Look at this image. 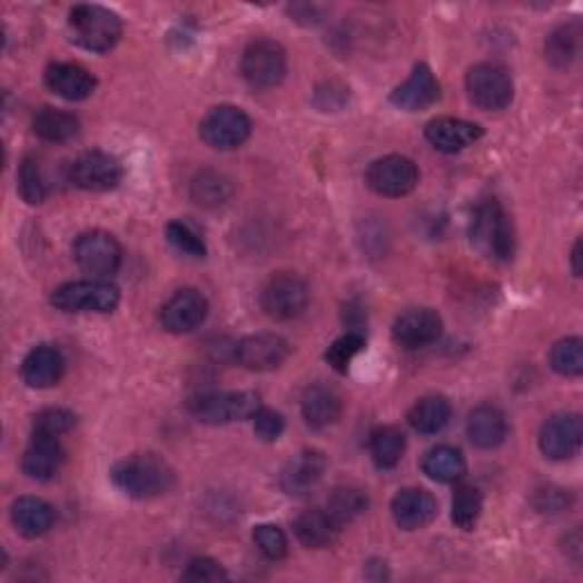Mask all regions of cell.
<instances>
[{
	"instance_id": "cell-21",
	"label": "cell",
	"mask_w": 583,
	"mask_h": 583,
	"mask_svg": "<svg viewBox=\"0 0 583 583\" xmlns=\"http://www.w3.org/2000/svg\"><path fill=\"white\" fill-rule=\"evenodd\" d=\"M65 447L60 445V437L34 435L21 458V470L32 481H51L65 465Z\"/></svg>"
},
{
	"instance_id": "cell-17",
	"label": "cell",
	"mask_w": 583,
	"mask_h": 583,
	"mask_svg": "<svg viewBox=\"0 0 583 583\" xmlns=\"http://www.w3.org/2000/svg\"><path fill=\"white\" fill-rule=\"evenodd\" d=\"M441 101V82L428 65H415L404 85L391 93V103L404 112H424Z\"/></svg>"
},
{
	"instance_id": "cell-42",
	"label": "cell",
	"mask_w": 583,
	"mask_h": 583,
	"mask_svg": "<svg viewBox=\"0 0 583 583\" xmlns=\"http://www.w3.org/2000/svg\"><path fill=\"white\" fill-rule=\"evenodd\" d=\"M182 581H189V583H217V581H224L228 579L224 565L215 559H208V556H201V559H191L180 576Z\"/></svg>"
},
{
	"instance_id": "cell-41",
	"label": "cell",
	"mask_w": 583,
	"mask_h": 583,
	"mask_svg": "<svg viewBox=\"0 0 583 583\" xmlns=\"http://www.w3.org/2000/svg\"><path fill=\"white\" fill-rule=\"evenodd\" d=\"M254 543L269 561H280L287 554V536L276 524H258L254 528Z\"/></svg>"
},
{
	"instance_id": "cell-25",
	"label": "cell",
	"mask_w": 583,
	"mask_h": 583,
	"mask_svg": "<svg viewBox=\"0 0 583 583\" xmlns=\"http://www.w3.org/2000/svg\"><path fill=\"white\" fill-rule=\"evenodd\" d=\"M467 435L478 449H497L508 437V419L497 406H478L467 417Z\"/></svg>"
},
{
	"instance_id": "cell-35",
	"label": "cell",
	"mask_w": 583,
	"mask_h": 583,
	"mask_svg": "<svg viewBox=\"0 0 583 583\" xmlns=\"http://www.w3.org/2000/svg\"><path fill=\"white\" fill-rule=\"evenodd\" d=\"M333 520L345 528V524L354 522L367 508V495L358 488H335L324 506Z\"/></svg>"
},
{
	"instance_id": "cell-45",
	"label": "cell",
	"mask_w": 583,
	"mask_h": 583,
	"mask_svg": "<svg viewBox=\"0 0 583 583\" xmlns=\"http://www.w3.org/2000/svg\"><path fill=\"white\" fill-rule=\"evenodd\" d=\"M570 260H572V274H574V276H581V265H579V260H581V239L574 241Z\"/></svg>"
},
{
	"instance_id": "cell-22",
	"label": "cell",
	"mask_w": 583,
	"mask_h": 583,
	"mask_svg": "<svg viewBox=\"0 0 583 583\" xmlns=\"http://www.w3.org/2000/svg\"><path fill=\"white\" fill-rule=\"evenodd\" d=\"M326 458L317 449H306L292 458L280 472V488L287 495H306L324 478Z\"/></svg>"
},
{
	"instance_id": "cell-33",
	"label": "cell",
	"mask_w": 583,
	"mask_h": 583,
	"mask_svg": "<svg viewBox=\"0 0 583 583\" xmlns=\"http://www.w3.org/2000/svg\"><path fill=\"white\" fill-rule=\"evenodd\" d=\"M581 51V26L576 21L559 26L545 41V56L556 69L570 67Z\"/></svg>"
},
{
	"instance_id": "cell-29",
	"label": "cell",
	"mask_w": 583,
	"mask_h": 583,
	"mask_svg": "<svg viewBox=\"0 0 583 583\" xmlns=\"http://www.w3.org/2000/svg\"><path fill=\"white\" fill-rule=\"evenodd\" d=\"M452 422V404L447 397L441 395H428L422 397L411 411H408V424L422 433V435H435L447 428Z\"/></svg>"
},
{
	"instance_id": "cell-28",
	"label": "cell",
	"mask_w": 583,
	"mask_h": 583,
	"mask_svg": "<svg viewBox=\"0 0 583 583\" xmlns=\"http://www.w3.org/2000/svg\"><path fill=\"white\" fill-rule=\"evenodd\" d=\"M32 132L48 144L71 141L80 132V121L76 115L60 108H41L32 117Z\"/></svg>"
},
{
	"instance_id": "cell-38",
	"label": "cell",
	"mask_w": 583,
	"mask_h": 583,
	"mask_svg": "<svg viewBox=\"0 0 583 583\" xmlns=\"http://www.w3.org/2000/svg\"><path fill=\"white\" fill-rule=\"evenodd\" d=\"M365 349V335L358 330H349L345 335H339L335 343L328 347L326 352V363L339 372V374H347L352 360Z\"/></svg>"
},
{
	"instance_id": "cell-11",
	"label": "cell",
	"mask_w": 583,
	"mask_h": 583,
	"mask_svg": "<svg viewBox=\"0 0 583 583\" xmlns=\"http://www.w3.org/2000/svg\"><path fill=\"white\" fill-rule=\"evenodd\" d=\"M365 178L378 197L399 199L417 187L419 171L417 165L406 156H385L369 165Z\"/></svg>"
},
{
	"instance_id": "cell-23",
	"label": "cell",
	"mask_w": 583,
	"mask_h": 583,
	"mask_svg": "<svg viewBox=\"0 0 583 583\" xmlns=\"http://www.w3.org/2000/svg\"><path fill=\"white\" fill-rule=\"evenodd\" d=\"M393 517L404 531H419L437 517V502L424 488H404L393 500Z\"/></svg>"
},
{
	"instance_id": "cell-40",
	"label": "cell",
	"mask_w": 583,
	"mask_h": 583,
	"mask_svg": "<svg viewBox=\"0 0 583 583\" xmlns=\"http://www.w3.org/2000/svg\"><path fill=\"white\" fill-rule=\"evenodd\" d=\"M78 417L76 413L67 408H46L34 415L32 422V433L34 435H48V437H62L76 426Z\"/></svg>"
},
{
	"instance_id": "cell-10",
	"label": "cell",
	"mask_w": 583,
	"mask_h": 583,
	"mask_svg": "<svg viewBox=\"0 0 583 583\" xmlns=\"http://www.w3.org/2000/svg\"><path fill=\"white\" fill-rule=\"evenodd\" d=\"M73 260L85 274L103 280L121 267V247L115 235L106 230H89L76 239Z\"/></svg>"
},
{
	"instance_id": "cell-12",
	"label": "cell",
	"mask_w": 583,
	"mask_h": 583,
	"mask_svg": "<svg viewBox=\"0 0 583 583\" xmlns=\"http://www.w3.org/2000/svg\"><path fill=\"white\" fill-rule=\"evenodd\" d=\"M69 178L85 191H110L121 182L123 167L106 151H85L71 162Z\"/></svg>"
},
{
	"instance_id": "cell-37",
	"label": "cell",
	"mask_w": 583,
	"mask_h": 583,
	"mask_svg": "<svg viewBox=\"0 0 583 583\" xmlns=\"http://www.w3.org/2000/svg\"><path fill=\"white\" fill-rule=\"evenodd\" d=\"M19 194L26 204L37 206L43 204L48 197V185L41 171V165L37 158L26 156L21 167H19Z\"/></svg>"
},
{
	"instance_id": "cell-14",
	"label": "cell",
	"mask_w": 583,
	"mask_h": 583,
	"mask_svg": "<svg viewBox=\"0 0 583 583\" xmlns=\"http://www.w3.org/2000/svg\"><path fill=\"white\" fill-rule=\"evenodd\" d=\"M289 352L292 347L283 335L254 333V335H247L245 339H239V345L235 349V358L241 367L249 372H271V369H278L287 360Z\"/></svg>"
},
{
	"instance_id": "cell-4",
	"label": "cell",
	"mask_w": 583,
	"mask_h": 583,
	"mask_svg": "<svg viewBox=\"0 0 583 583\" xmlns=\"http://www.w3.org/2000/svg\"><path fill=\"white\" fill-rule=\"evenodd\" d=\"M256 393H204L191 397L187 411L191 417L208 426H226L233 422L254 419L260 408Z\"/></svg>"
},
{
	"instance_id": "cell-18",
	"label": "cell",
	"mask_w": 583,
	"mask_h": 583,
	"mask_svg": "<svg viewBox=\"0 0 583 583\" xmlns=\"http://www.w3.org/2000/svg\"><path fill=\"white\" fill-rule=\"evenodd\" d=\"M43 80H46L48 89H51L56 96H60V99L71 101V103L87 101L89 96L96 91V85H99V80H96V76L89 69H85L82 65H76V62L48 65Z\"/></svg>"
},
{
	"instance_id": "cell-30",
	"label": "cell",
	"mask_w": 583,
	"mask_h": 583,
	"mask_svg": "<svg viewBox=\"0 0 583 583\" xmlns=\"http://www.w3.org/2000/svg\"><path fill=\"white\" fill-rule=\"evenodd\" d=\"M422 470L431 481L437 483H456L465 476L467 463L461 449L452 447V445H441V447H433L424 461H422Z\"/></svg>"
},
{
	"instance_id": "cell-43",
	"label": "cell",
	"mask_w": 583,
	"mask_h": 583,
	"mask_svg": "<svg viewBox=\"0 0 583 583\" xmlns=\"http://www.w3.org/2000/svg\"><path fill=\"white\" fill-rule=\"evenodd\" d=\"M254 431H256V435L260 437V441L276 443L278 437L283 435V431H285V419H283V415L278 411L260 406L258 413L254 415Z\"/></svg>"
},
{
	"instance_id": "cell-44",
	"label": "cell",
	"mask_w": 583,
	"mask_h": 583,
	"mask_svg": "<svg viewBox=\"0 0 583 583\" xmlns=\"http://www.w3.org/2000/svg\"><path fill=\"white\" fill-rule=\"evenodd\" d=\"M572 504V495L561 488H545L536 497V508L541 513H563Z\"/></svg>"
},
{
	"instance_id": "cell-2",
	"label": "cell",
	"mask_w": 583,
	"mask_h": 583,
	"mask_svg": "<svg viewBox=\"0 0 583 583\" xmlns=\"http://www.w3.org/2000/svg\"><path fill=\"white\" fill-rule=\"evenodd\" d=\"M470 237L474 249L497 263H506L515 254L513 224L500 201L488 199L476 206L470 224Z\"/></svg>"
},
{
	"instance_id": "cell-24",
	"label": "cell",
	"mask_w": 583,
	"mask_h": 583,
	"mask_svg": "<svg viewBox=\"0 0 583 583\" xmlns=\"http://www.w3.org/2000/svg\"><path fill=\"white\" fill-rule=\"evenodd\" d=\"M10 515H12V524L17 526V531L23 538H30V541L46 536L58 520V513L51 504L41 497H30V495L19 497L12 504Z\"/></svg>"
},
{
	"instance_id": "cell-15",
	"label": "cell",
	"mask_w": 583,
	"mask_h": 583,
	"mask_svg": "<svg viewBox=\"0 0 583 583\" xmlns=\"http://www.w3.org/2000/svg\"><path fill=\"white\" fill-rule=\"evenodd\" d=\"M443 335V317L431 308H411L393 324L395 343L404 349H424Z\"/></svg>"
},
{
	"instance_id": "cell-31",
	"label": "cell",
	"mask_w": 583,
	"mask_h": 583,
	"mask_svg": "<svg viewBox=\"0 0 583 583\" xmlns=\"http://www.w3.org/2000/svg\"><path fill=\"white\" fill-rule=\"evenodd\" d=\"M191 201L201 208H219L233 197V182L215 169H204L191 180Z\"/></svg>"
},
{
	"instance_id": "cell-20",
	"label": "cell",
	"mask_w": 583,
	"mask_h": 583,
	"mask_svg": "<svg viewBox=\"0 0 583 583\" xmlns=\"http://www.w3.org/2000/svg\"><path fill=\"white\" fill-rule=\"evenodd\" d=\"M67 369V360L62 352L53 345H39L34 347L21 365V376L32 391H48L62 381Z\"/></svg>"
},
{
	"instance_id": "cell-7",
	"label": "cell",
	"mask_w": 583,
	"mask_h": 583,
	"mask_svg": "<svg viewBox=\"0 0 583 583\" xmlns=\"http://www.w3.org/2000/svg\"><path fill=\"white\" fill-rule=\"evenodd\" d=\"M287 53L274 39H254L241 56V76L254 89H274L285 80Z\"/></svg>"
},
{
	"instance_id": "cell-8",
	"label": "cell",
	"mask_w": 583,
	"mask_h": 583,
	"mask_svg": "<svg viewBox=\"0 0 583 583\" xmlns=\"http://www.w3.org/2000/svg\"><path fill=\"white\" fill-rule=\"evenodd\" d=\"M251 119L245 110L235 106H219L204 117L199 135L210 149L233 151L251 137Z\"/></svg>"
},
{
	"instance_id": "cell-36",
	"label": "cell",
	"mask_w": 583,
	"mask_h": 583,
	"mask_svg": "<svg viewBox=\"0 0 583 583\" xmlns=\"http://www.w3.org/2000/svg\"><path fill=\"white\" fill-rule=\"evenodd\" d=\"M552 369L561 376L576 378L583 374V343L581 337H565L559 339L550 354Z\"/></svg>"
},
{
	"instance_id": "cell-19",
	"label": "cell",
	"mask_w": 583,
	"mask_h": 583,
	"mask_svg": "<svg viewBox=\"0 0 583 583\" xmlns=\"http://www.w3.org/2000/svg\"><path fill=\"white\" fill-rule=\"evenodd\" d=\"M481 137L483 128L478 123L456 117H437L426 123V139L443 154H461Z\"/></svg>"
},
{
	"instance_id": "cell-16",
	"label": "cell",
	"mask_w": 583,
	"mask_h": 583,
	"mask_svg": "<svg viewBox=\"0 0 583 583\" xmlns=\"http://www.w3.org/2000/svg\"><path fill=\"white\" fill-rule=\"evenodd\" d=\"M208 310H210L208 299L201 295V292L194 287H185L178 289L176 295L162 306L160 322L169 333L182 335L199 328L206 322Z\"/></svg>"
},
{
	"instance_id": "cell-26",
	"label": "cell",
	"mask_w": 583,
	"mask_h": 583,
	"mask_svg": "<svg viewBox=\"0 0 583 583\" xmlns=\"http://www.w3.org/2000/svg\"><path fill=\"white\" fill-rule=\"evenodd\" d=\"M339 531H343V526H339L333 520V515L326 508L304 511L295 520V536L308 550H326V547H330L337 541Z\"/></svg>"
},
{
	"instance_id": "cell-3",
	"label": "cell",
	"mask_w": 583,
	"mask_h": 583,
	"mask_svg": "<svg viewBox=\"0 0 583 583\" xmlns=\"http://www.w3.org/2000/svg\"><path fill=\"white\" fill-rule=\"evenodd\" d=\"M69 37L89 53H108L119 43L123 26L117 12L103 6H76L69 12Z\"/></svg>"
},
{
	"instance_id": "cell-1",
	"label": "cell",
	"mask_w": 583,
	"mask_h": 583,
	"mask_svg": "<svg viewBox=\"0 0 583 583\" xmlns=\"http://www.w3.org/2000/svg\"><path fill=\"white\" fill-rule=\"evenodd\" d=\"M110 478L126 497L146 502L167 495L176 483V472L156 454H135L115 463Z\"/></svg>"
},
{
	"instance_id": "cell-34",
	"label": "cell",
	"mask_w": 583,
	"mask_h": 583,
	"mask_svg": "<svg viewBox=\"0 0 583 583\" xmlns=\"http://www.w3.org/2000/svg\"><path fill=\"white\" fill-rule=\"evenodd\" d=\"M481 513H483L481 491L470 483H461L452 500V522L463 531H472L478 524Z\"/></svg>"
},
{
	"instance_id": "cell-39",
	"label": "cell",
	"mask_w": 583,
	"mask_h": 583,
	"mask_svg": "<svg viewBox=\"0 0 583 583\" xmlns=\"http://www.w3.org/2000/svg\"><path fill=\"white\" fill-rule=\"evenodd\" d=\"M167 239H169V245L178 254H182L187 258H197L199 260V258H206V254H208L204 237L197 230H194L189 224H185V221L167 224Z\"/></svg>"
},
{
	"instance_id": "cell-6",
	"label": "cell",
	"mask_w": 583,
	"mask_h": 583,
	"mask_svg": "<svg viewBox=\"0 0 583 583\" xmlns=\"http://www.w3.org/2000/svg\"><path fill=\"white\" fill-rule=\"evenodd\" d=\"M465 89L470 101L485 112H500L513 101V78L495 62L474 65L465 76Z\"/></svg>"
},
{
	"instance_id": "cell-5",
	"label": "cell",
	"mask_w": 583,
	"mask_h": 583,
	"mask_svg": "<svg viewBox=\"0 0 583 583\" xmlns=\"http://www.w3.org/2000/svg\"><path fill=\"white\" fill-rule=\"evenodd\" d=\"M119 299V289L101 278L65 283L51 295V304L62 313H112Z\"/></svg>"
},
{
	"instance_id": "cell-9",
	"label": "cell",
	"mask_w": 583,
	"mask_h": 583,
	"mask_svg": "<svg viewBox=\"0 0 583 583\" xmlns=\"http://www.w3.org/2000/svg\"><path fill=\"white\" fill-rule=\"evenodd\" d=\"M310 299L308 285L295 274L274 276L260 292V308L276 322H289L299 317Z\"/></svg>"
},
{
	"instance_id": "cell-32",
	"label": "cell",
	"mask_w": 583,
	"mask_h": 583,
	"mask_svg": "<svg viewBox=\"0 0 583 583\" xmlns=\"http://www.w3.org/2000/svg\"><path fill=\"white\" fill-rule=\"evenodd\" d=\"M369 452L381 470H393L402 463L406 454V435L397 426H378L372 433L369 441Z\"/></svg>"
},
{
	"instance_id": "cell-13",
	"label": "cell",
	"mask_w": 583,
	"mask_h": 583,
	"mask_svg": "<svg viewBox=\"0 0 583 583\" xmlns=\"http://www.w3.org/2000/svg\"><path fill=\"white\" fill-rule=\"evenodd\" d=\"M583 443V422L576 413H556L541 426L538 445L550 461H567L579 454Z\"/></svg>"
},
{
	"instance_id": "cell-27",
	"label": "cell",
	"mask_w": 583,
	"mask_h": 583,
	"mask_svg": "<svg viewBox=\"0 0 583 583\" xmlns=\"http://www.w3.org/2000/svg\"><path fill=\"white\" fill-rule=\"evenodd\" d=\"M302 413L310 428H326L343 415V397L324 383L310 385L302 399Z\"/></svg>"
}]
</instances>
